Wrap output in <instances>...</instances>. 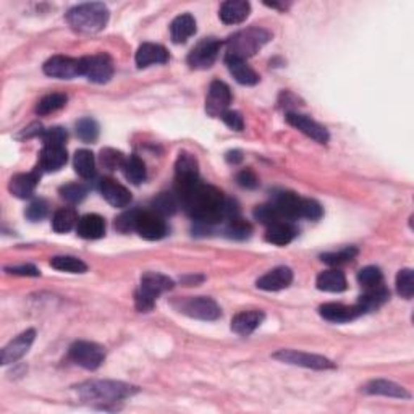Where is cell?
Returning <instances> with one entry per match:
<instances>
[{"instance_id":"44dd1931","label":"cell","mask_w":414,"mask_h":414,"mask_svg":"<svg viewBox=\"0 0 414 414\" xmlns=\"http://www.w3.org/2000/svg\"><path fill=\"white\" fill-rule=\"evenodd\" d=\"M99 190L102 196L110 206L114 207H127L131 202V193L125 186L115 181L114 179H102Z\"/></svg>"},{"instance_id":"7c38bea8","label":"cell","mask_w":414,"mask_h":414,"mask_svg":"<svg viewBox=\"0 0 414 414\" xmlns=\"http://www.w3.org/2000/svg\"><path fill=\"white\" fill-rule=\"evenodd\" d=\"M112 75H114V63L109 56L98 53V56L83 57V77L88 78L91 83L104 84L110 82Z\"/></svg>"},{"instance_id":"836d02e7","label":"cell","mask_w":414,"mask_h":414,"mask_svg":"<svg viewBox=\"0 0 414 414\" xmlns=\"http://www.w3.org/2000/svg\"><path fill=\"white\" fill-rule=\"evenodd\" d=\"M122 170H123V175H125V179L130 183H133V185H141L148 176L146 165H144V162L138 157V155H130V157H127Z\"/></svg>"},{"instance_id":"74e56055","label":"cell","mask_w":414,"mask_h":414,"mask_svg":"<svg viewBox=\"0 0 414 414\" xmlns=\"http://www.w3.org/2000/svg\"><path fill=\"white\" fill-rule=\"evenodd\" d=\"M225 222L227 224H225L224 232H225V235L228 236V238L246 240V238H250L251 233H252L251 224L246 222V220H243V219H240L238 216L225 220Z\"/></svg>"},{"instance_id":"f1b7e54d","label":"cell","mask_w":414,"mask_h":414,"mask_svg":"<svg viewBox=\"0 0 414 414\" xmlns=\"http://www.w3.org/2000/svg\"><path fill=\"white\" fill-rule=\"evenodd\" d=\"M364 394L368 395H382V396H390V398H411V395L403 389L401 385L395 384V382L377 379L370 380L364 385L363 389Z\"/></svg>"},{"instance_id":"f907efd6","label":"cell","mask_w":414,"mask_h":414,"mask_svg":"<svg viewBox=\"0 0 414 414\" xmlns=\"http://www.w3.org/2000/svg\"><path fill=\"white\" fill-rule=\"evenodd\" d=\"M236 181H238V185L241 188H246V190H254V188L259 186V180H257L256 174L251 169L241 170L240 174L236 175Z\"/></svg>"},{"instance_id":"11a10c76","label":"cell","mask_w":414,"mask_h":414,"mask_svg":"<svg viewBox=\"0 0 414 414\" xmlns=\"http://www.w3.org/2000/svg\"><path fill=\"white\" fill-rule=\"evenodd\" d=\"M42 133H44V130H42V127L39 125V123H33V125H30L28 128H25L23 133L20 134V138H33V136H42Z\"/></svg>"},{"instance_id":"d6a6232c","label":"cell","mask_w":414,"mask_h":414,"mask_svg":"<svg viewBox=\"0 0 414 414\" xmlns=\"http://www.w3.org/2000/svg\"><path fill=\"white\" fill-rule=\"evenodd\" d=\"M73 165H75V172L82 176L84 180H91L94 179L96 175V159L94 154L91 150H77L73 159Z\"/></svg>"},{"instance_id":"5b68a950","label":"cell","mask_w":414,"mask_h":414,"mask_svg":"<svg viewBox=\"0 0 414 414\" xmlns=\"http://www.w3.org/2000/svg\"><path fill=\"white\" fill-rule=\"evenodd\" d=\"M174 288V280L164 273L159 272H146L141 277L139 290L134 293V306L139 313H149L154 308L155 299L165 292H170Z\"/></svg>"},{"instance_id":"4316f807","label":"cell","mask_w":414,"mask_h":414,"mask_svg":"<svg viewBox=\"0 0 414 414\" xmlns=\"http://www.w3.org/2000/svg\"><path fill=\"white\" fill-rule=\"evenodd\" d=\"M77 232L84 240H99L105 235V220L98 214H88L78 220Z\"/></svg>"},{"instance_id":"816d5d0a","label":"cell","mask_w":414,"mask_h":414,"mask_svg":"<svg viewBox=\"0 0 414 414\" xmlns=\"http://www.w3.org/2000/svg\"><path fill=\"white\" fill-rule=\"evenodd\" d=\"M220 118H222L225 125H227L228 128H232V130H235V131H241L245 128V120H243V117H241L240 112L227 110Z\"/></svg>"},{"instance_id":"ba28073f","label":"cell","mask_w":414,"mask_h":414,"mask_svg":"<svg viewBox=\"0 0 414 414\" xmlns=\"http://www.w3.org/2000/svg\"><path fill=\"white\" fill-rule=\"evenodd\" d=\"M272 358L278 359V361H282L285 364L299 366V368H306V369H314V370L335 369V364H333L330 359L321 356V354L297 351V349H278L277 353H273Z\"/></svg>"},{"instance_id":"681fc988","label":"cell","mask_w":414,"mask_h":414,"mask_svg":"<svg viewBox=\"0 0 414 414\" xmlns=\"http://www.w3.org/2000/svg\"><path fill=\"white\" fill-rule=\"evenodd\" d=\"M136 212L138 211L125 212L115 220V228L118 230V232H122V233L133 232L134 225H136Z\"/></svg>"},{"instance_id":"6da1fadb","label":"cell","mask_w":414,"mask_h":414,"mask_svg":"<svg viewBox=\"0 0 414 414\" xmlns=\"http://www.w3.org/2000/svg\"><path fill=\"white\" fill-rule=\"evenodd\" d=\"M181 206L190 216L204 225H212L238 216V206L225 198L222 191L198 181L190 190L179 195Z\"/></svg>"},{"instance_id":"1f68e13d","label":"cell","mask_w":414,"mask_h":414,"mask_svg":"<svg viewBox=\"0 0 414 414\" xmlns=\"http://www.w3.org/2000/svg\"><path fill=\"white\" fill-rule=\"evenodd\" d=\"M389 299L390 292L384 287V283H382L379 287L366 290V293L358 301V306L363 309V313H369V311L379 309L380 306H384Z\"/></svg>"},{"instance_id":"ffe728a7","label":"cell","mask_w":414,"mask_h":414,"mask_svg":"<svg viewBox=\"0 0 414 414\" xmlns=\"http://www.w3.org/2000/svg\"><path fill=\"white\" fill-rule=\"evenodd\" d=\"M41 169L37 167L36 170L30 172V174H18L10 180L8 190L15 198L18 199H28L33 196L37 183L41 180Z\"/></svg>"},{"instance_id":"8fae6325","label":"cell","mask_w":414,"mask_h":414,"mask_svg":"<svg viewBox=\"0 0 414 414\" xmlns=\"http://www.w3.org/2000/svg\"><path fill=\"white\" fill-rule=\"evenodd\" d=\"M175 181L179 195L190 190L199 181V164L195 155L190 153H180L175 164Z\"/></svg>"},{"instance_id":"c3c4849f","label":"cell","mask_w":414,"mask_h":414,"mask_svg":"<svg viewBox=\"0 0 414 414\" xmlns=\"http://www.w3.org/2000/svg\"><path fill=\"white\" fill-rule=\"evenodd\" d=\"M26 217H28L31 222H39V220L44 219L47 216V204L42 199H37V201H33L26 209Z\"/></svg>"},{"instance_id":"2e32d148","label":"cell","mask_w":414,"mask_h":414,"mask_svg":"<svg viewBox=\"0 0 414 414\" xmlns=\"http://www.w3.org/2000/svg\"><path fill=\"white\" fill-rule=\"evenodd\" d=\"M272 206L277 209L283 219H303V204L304 198L298 196L292 191L276 193L272 199Z\"/></svg>"},{"instance_id":"cb8c5ba5","label":"cell","mask_w":414,"mask_h":414,"mask_svg":"<svg viewBox=\"0 0 414 414\" xmlns=\"http://www.w3.org/2000/svg\"><path fill=\"white\" fill-rule=\"evenodd\" d=\"M65 146H44L39 154V169L42 172H57L67 164Z\"/></svg>"},{"instance_id":"d590c367","label":"cell","mask_w":414,"mask_h":414,"mask_svg":"<svg viewBox=\"0 0 414 414\" xmlns=\"http://www.w3.org/2000/svg\"><path fill=\"white\" fill-rule=\"evenodd\" d=\"M78 220L79 219L73 209H68V207L58 209V211L53 214V219H52L53 232L67 233L75 227V225H78Z\"/></svg>"},{"instance_id":"ee69618b","label":"cell","mask_w":414,"mask_h":414,"mask_svg":"<svg viewBox=\"0 0 414 414\" xmlns=\"http://www.w3.org/2000/svg\"><path fill=\"white\" fill-rule=\"evenodd\" d=\"M125 160L127 157L120 153V150H115L110 148L101 150V164L104 165L107 170L122 169L123 164H125Z\"/></svg>"},{"instance_id":"484cf974","label":"cell","mask_w":414,"mask_h":414,"mask_svg":"<svg viewBox=\"0 0 414 414\" xmlns=\"http://www.w3.org/2000/svg\"><path fill=\"white\" fill-rule=\"evenodd\" d=\"M297 233L298 230L295 228L293 224L287 222V220H280V222L269 225L266 232V240L269 243L276 246H287L295 240Z\"/></svg>"},{"instance_id":"f35d334b","label":"cell","mask_w":414,"mask_h":414,"mask_svg":"<svg viewBox=\"0 0 414 414\" xmlns=\"http://www.w3.org/2000/svg\"><path fill=\"white\" fill-rule=\"evenodd\" d=\"M51 266L60 272L70 273H84L88 271V266L82 259L75 256H56L51 259Z\"/></svg>"},{"instance_id":"5bb4252c","label":"cell","mask_w":414,"mask_h":414,"mask_svg":"<svg viewBox=\"0 0 414 414\" xmlns=\"http://www.w3.org/2000/svg\"><path fill=\"white\" fill-rule=\"evenodd\" d=\"M232 102V91L224 82H212L206 99V112L211 117H222Z\"/></svg>"},{"instance_id":"e0dca14e","label":"cell","mask_w":414,"mask_h":414,"mask_svg":"<svg viewBox=\"0 0 414 414\" xmlns=\"http://www.w3.org/2000/svg\"><path fill=\"white\" fill-rule=\"evenodd\" d=\"M34 338H36V332L33 329L20 333L15 340L10 342L8 345L2 349V364L7 366V364L17 363L18 359L23 358L25 354L30 351Z\"/></svg>"},{"instance_id":"4fadbf2b","label":"cell","mask_w":414,"mask_h":414,"mask_svg":"<svg viewBox=\"0 0 414 414\" xmlns=\"http://www.w3.org/2000/svg\"><path fill=\"white\" fill-rule=\"evenodd\" d=\"M134 232H138L139 236H143L144 240L149 241H157L162 240L167 235V224L164 217L157 216L153 211H138L136 212V225H134Z\"/></svg>"},{"instance_id":"9f6ffc18","label":"cell","mask_w":414,"mask_h":414,"mask_svg":"<svg viewBox=\"0 0 414 414\" xmlns=\"http://www.w3.org/2000/svg\"><path fill=\"white\" fill-rule=\"evenodd\" d=\"M227 160L230 164H238L243 160V155H241L240 150H232V153L227 154Z\"/></svg>"},{"instance_id":"9c48e42d","label":"cell","mask_w":414,"mask_h":414,"mask_svg":"<svg viewBox=\"0 0 414 414\" xmlns=\"http://www.w3.org/2000/svg\"><path fill=\"white\" fill-rule=\"evenodd\" d=\"M222 49V42L216 37H206L199 41L195 49L188 56V65L195 70H207L216 63L219 52Z\"/></svg>"},{"instance_id":"52a82bcc","label":"cell","mask_w":414,"mask_h":414,"mask_svg":"<svg viewBox=\"0 0 414 414\" xmlns=\"http://www.w3.org/2000/svg\"><path fill=\"white\" fill-rule=\"evenodd\" d=\"M68 358L72 361L79 366V368L88 369V370H96L101 368V364L104 363L105 359V351L104 348L98 343L93 342H75L72 347H70Z\"/></svg>"},{"instance_id":"9a60e30c","label":"cell","mask_w":414,"mask_h":414,"mask_svg":"<svg viewBox=\"0 0 414 414\" xmlns=\"http://www.w3.org/2000/svg\"><path fill=\"white\" fill-rule=\"evenodd\" d=\"M287 122L292 127L297 128V130H299L301 133L306 134V136L314 139V141L321 143V144L329 143V131H327L325 128L321 125V123H317L316 120H313L311 117L298 114V112H288Z\"/></svg>"},{"instance_id":"8992f818","label":"cell","mask_w":414,"mask_h":414,"mask_svg":"<svg viewBox=\"0 0 414 414\" xmlns=\"http://www.w3.org/2000/svg\"><path fill=\"white\" fill-rule=\"evenodd\" d=\"M172 306L188 317L199 321H217L222 316L220 306L209 297H188L172 301Z\"/></svg>"},{"instance_id":"7dc6e473","label":"cell","mask_w":414,"mask_h":414,"mask_svg":"<svg viewBox=\"0 0 414 414\" xmlns=\"http://www.w3.org/2000/svg\"><path fill=\"white\" fill-rule=\"evenodd\" d=\"M42 141H44V146H65L67 131L60 127L49 128L42 133Z\"/></svg>"},{"instance_id":"3957f363","label":"cell","mask_w":414,"mask_h":414,"mask_svg":"<svg viewBox=\"0 0 414 414\" xmlns=\"http://www.w3.org/2000/svg\"><path fill=\"white\" fill-rule=\"evenodd\" d=\"M67 21L78 33H99L105 28L107 21H109V8L101 2L77 5V7L68 10Z\"/></svg>"},{"instance_id":"e575fe53","label":"cell","mask_w":414,"mask_h":414,"mask_svg":"<svg viewBox=\"0 0 414 414\" xmlns=\"http://www.w3.org/2000/svg\"><path fill=\"white\" fill-rule=\"evenodd\" d=\"M150 207H153V212L157 214L160 217L174 216L179 209V199L176 196L172 195V193H160L159 196H155L150 202Z\"/></svg>"},{"instance_id":"f6af8a7d","label":"cell","mask_w":414,"mask_h":414,"mask_svg":"<svg viewBox=\"0 0 414 414\" xmlns=\"http://www.w3.org/2000/svg\"><path fill=\"white\" fill-rule=\"evenodd\" d=\"M86 195H88V190H86L82 183H70V185L60 188L62 199H65V201L70 204L82 202L86 198Z\"/></svg>"},{"instance_id":"30bf717a","label":"cell","mask_w":414,"mask_h":414,"mask_svg":"<svg viewBox=\"0 0 414 414\" xmlns=\"http://www.w3.org/2000/svg\"><path fill=\"white\" fill-rule=\"evenodd\" d=\"M42 70L51 78L73 79L77 77H83V58L56 56L44 63Z\"/></svg>"},{"instance_id":"ac0fdd59","label":"cell","mask_w":414,"mask_h":414,"mask_svg":"<svg viewBox=\"0 0 414 414\" xmlns=\"http://www.w3.org/2000/svg\"><path fill=\"white\" fill-rule=\"evenodd\" d=\"M319 314L324 317L325 321L335 322V324H343V322H351L354 319H358V317L363 316L364 313L358 304L345 306L340 303H327L321 306Z\"/></svg>"},{"instance_id":"d6986e66","label":"cell","mask_w":414,"mask_h":414,"mask_svg":"<svg viewBox=\"0 0 414 414\" xmlns=\"http://www.w3.org/2000/svg\"><path fill=\"white\" fill-rule=\"evenodd\" d=\"M293 282V272L290 267H276L266 276H262L256 282L257 288L264 290V292H280V290L288 288Z\"/></svg>"},{"instance_id":"f5cc1de1","label":"cell","mask_w":414,"mask_h":414,"mask_svg":"<svg viewBox=\"0 0 414 414\" xmlns=\"http://www.w3.org/2000/svg\"><path fill=\"white\" fill-rule=\"evenodd\" d=\"M322 217V207L321 204L314 201V199H306L303 204V219L309 220H319Z\"/></svg>"},{"instance_id":"d4e9b609","label":"cell","mask_w":414,"mask_h":414,"mask_svg":"<svg viewBox=\"0 0 414 414\" xmlns=\"http://www.w3.org/2000/svg\"><path fill=\"white\" fill-rule=\"evenodd\" d=\"M264 317L262 311H243L232 319V330L238 335L248 337L264 322Z\"/></svg>"},{"instance_id":"b9f144b4","label":"cell","mask_w":414,"mask_h":414,"mask_svg":"<svg viewBox=\"0 0 414 414\" xmlns=\"http://www.w3.org/2000/svg\"><path fill=\"white\" fill-rule=\"evenodd\" d=\"M358 282L361 283L364 290L379 287V285L384 283V276H382V271L375 266H368L359 271L358 273Z\"/></svg>"},{"instance_id":"8d00e7d4","label":"cell","mask_w":414,"mask_h":414,"mask_svg":"<svg viewBox=\"0 0 414 414\" xmlns=\"http://www.w3.org/2000/svg\"><path fill=\"white\" fill-rule=\"evenodd\" d=\"M67 101H68V98H67L65 94H62V93L47 94L39 102H37L36 114L37 115H49V114H53V112L60 110L62 107H65L67 105Z\"/></svg>"},{"instance_id":"db71d44e","label":"cell","mask_w":414,"mask_h":414,"mask_svg":"<svg viewBox=\"0 0 414 414\" xmlns=\"http://www.w3.org/2000/svg\"><path fill=\"white\" fill-rule=\"evenodd\" d=\"M5 272L13 273V276L21 277H39L41 272L37 271L34 266L26 264V266H15V267H5Z\"/></svg>"},{"instance_id":"7a4b0ae2","label":"cell","mask_w":414,"mask_h":414,"mask_svg":"<svg viewBox=\"0 0 414 414\" xmlns=\"http://www.w3.org/2000/svg\"><path fill=\"white\" fill-rule=\"evenodd\" d=\"M82 400L96 403H117L138 394V387L117 380H89L77 387Z\"/></svg>"},{"instance_id":"f546056e","label":"cell","mask_w":414,"mask_h":414,"mask_svg":"<svg viewBox=\"0 0 414 414\" xmlns=\"http://www.w3.org/2000/svg\"><path fill=\"white\" fill-rule=\"evenodd\" d=\"M225 63H227L230 73L233 75V78L240 84L254 86L259 83V75L246 63V60H241V58L235 57H225Z\"/></svg>"},{"instance_id":"603a6c76","label":"cell","mask_w":414,"mask_h":414,"mask_svg":"<svg viewBox=\"0 0 414 414\" xmlns=\"http://www.w3.org/2000/svg\"><path fill=\"white\" fill-rule=\"evenodd\" d=\"M251 5L245 0H228L220 7L219 17L225 25H240L250 17Z\"/></svg>"},{"instance_id":"bcb514c9","label":"cell","mask_w":414,"mask_h":414,"mask_svg":"<svg viewBox=\"0 0 414 414\" xmlns=\"http://www.w3.org/2000/svg\"><path fill=\"white\" fill-rule=\"evenodd\" d=\"M254 217L259 220L261 224L264 225H272L276 222H280V220H285L276 207L272 206V204H264V206H257L254 209Z\"/></svg>"},{"instance_id":"4dcf8cb0","label":"cell","mask_w":414,"mask_h":414,"mask_svg":"<svg viewBox=\"0 0 414 414\" xmlns=\"http://www.w3.org/2000/svg\"><path fill=\"white\" fill-rule=\"evenodd\" d=\"M316 285L321 292L342 293L347 290V277L338 269H330V271H324L317 276Z\"/></svg>"},{"instance_id":"83f0119b","label":"cell","mask_w":414,"mask_h":414,"mask_svg":"<svg viewBox=\"0 0 414 414\" xmlns=\"http://www.w3.org/2000/svg\"><path fill=\"white\" fill-rule=\"evenodd\" d=\"M195 33H196V20L193 15L183 13L172 21L170 36L175 44H185V42Z\"/></svg>"},{"instance_id":"277c9868","label":"cell","mask_w":414,"mask_h":414,"mask_svg":"<svg viewBox=\"0 0 414 414\" xmlns=\"http://www.w3.org/2000/svg\"><path fill=\"white\" fill-rule=\"evenodd\" d=\"M271 39L272 34L264 28L251 26V28L241 30L228 37L225 57H235L246 60V58L256 56Z\"/></svg>"},{"instance_id":"60d3db41","label":"cell","mask_w":414,"mask_h":414,"mask_svg":"<svg viewBox=\"0 0 414 414\" xmlns=\"http://www.w3.org/2000/svg\"><path fill=\"white\" fill-rule=\"evenodd\" d=\"M356 256H358V248H354V246H347V248H343L340 251L325 252V254L321 256V259L322 262H325V264L329 266H342V264H347V262H351Z\"/></svg>"},{"instance_id":"7402d4cb","label":"cell","mask_w":414,"mask_h":414,"mask_svg":"<svg viewBox=\"0 0 414 414\" xmlns=\"http://www.w3.org/2000/svg\"><path fill=\"white\" fill-rule=\"evenodd\" d=\"M169 62V52L165 47L153 42H144L139 46L136 52V65L138 68H148L150 65H162Z\"/></svg>"},{"instance_id":"7bdbcfd3","label":"cell","mask_w":414,"mask_h":414,"mask_svg":"<svg viewBox=\"0 0 414 414\" xmlns=\"http://www.w3.org/2000/svg\"><path fill=\"white\" fill-rule=\"evenodd\" d=\"M396 292L400 297L411 299L414 295V273L411 269H403L396 276Z\"/></svg>"},{"instance_id":"ab89813d","label":"cell","mask_w":414,"mask_h":414,"mask_svg":"<svg viewBox=\"0 0 414 414\" xmlns=\"http://www.w3.org/2000/svg\"><path fill=\"white\" fill-rule=\"evenodd\" d=\"M77 134L83 143H94L99 138V125L94 118L84 117L77 123Z\"/></svg>"}]
</instances>
